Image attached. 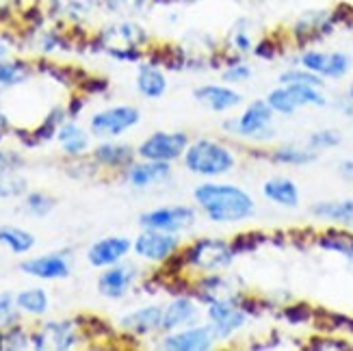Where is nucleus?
<instances>
[{
    "mask_svg": "<svg viewBox=\"0 0 353 351\" xmlns=\"http://www.w3.org/2000/svg\"><path fill=\"white\" fill-rule=\"evenodd\" d=\"M24 165L22 157L15 154V152H9V150H0V174H11L15 170H20Z\"/></svg>",
    "mask_w": 353,
    "mask_h": 351,
    "instance_id": "09e8293b",
    "label": "nucleus"
},
{
    "mask_svg": "<svg viewBox=\"0 0 353 351\" xmlns=\"http://www.w3.org/2000/svg\"><path fill=\"white\" fill-rule=\"evenodd\" d=\"M137 159V150L126 143H100L94 150V161L106 170H126Z\"/></svg>",
    "mask_w": 353,
    "mask_h": 351,
    "instance_id": "a878e982",
    "label": "nucleus"
},
{
    "mask_svg": "<svg viewBox=\"0 0 353 351\" xmlns=\"http://www.w3.org/2000/svg\"><path fill=\"white\" fill-rule=\"evenodd\" d=\"M197 221V212L189 204H176V206H159L152 208L139 217V225L148 228V230H161V232H172L182 234L191 230Z\"/></svg>",
    "mask_w": 353,
    "mask_h": 351,
    "instance_id": "9d476101",
    "label": "nucleus"
},
{
    "mask_svg": "<svg viewBox=\"0 0 353 351\" xmlns=\"http://www.w3.org/2000/svg\"><path fill=\"white\" fill-rule=\"evenodd\" d=\"M191 139L187 132L182 130H159L152 132L150 137L139 143L137 148V157L145 161H163V163H174L182 159L184 150L189 148Z\"/></svg>",
    "mask_w": 353,
    "mask_h": 351,
    "instance_id": "6e6552de",
    "label": "nucleus"
},
{
    "mask_svg": "<svg viewBox=\"0 0 353 351\" xmlns=\"http://www.w3.org/2000/svg\"><path fill=\"white\" fill-rule=\"evenodd\" d=\"M79 328H81V323H74V321H46L39 330L30 334V347L37 351H41V349H57V351L74 349L81 343Z\"/></svg>",
    "mask_w": 353,
    "mask_h": 351,
    "instance_id": "f8f14e48",
    "label": "nucleus"
},
{
    "mask_svg": "<svg viewBox=\"0 0 353 351\" xmlns=\"http://www.w3.org/2000/svg\"><path fill=\"white\" fill-rule=\"evenodd\" d=\"M193 202L212 223H243L256 215L254 197L232 182H199L193 189Z\"/></svg>",
    "mask_w": 353,
    "mask_h": 351,
    "instance_id": "f257e3e1",
    "label": "nucleus"
},
{
    "mask_svg": "<svg viewBox=\"0 0 353 351\" xmlns=\"http://www.w3.org/2000/svg\"><path fill=\"white\" fill-rule=\"evenodd\" d=\"M278 83L280 85H314V87H325V81L321 76L312 74L310 70H305L301 66H290L286 70L280 72L278 76Z\"/></svg>",
    "mask_w": 353,
    "mask_h": 351,
    "instance_id": "e433bc0d",
    "label": "nucleus"
},
{
    "mask_svg": "<svg viewBox=\"0 0 353 351\" xmlns=\"http://www.w3.org/2000/svg\"><path fill=\"white\" fill-rule=\"evenodd\" d=\"M310 215L330 225L353 228V197H345V200H319L310 206Z\"/></svg>",
    "mask_w": 353,
    "mask_h": 351,
    "instance_id": "4be33fe9",
    "label": "nucleus"
},
{
    "mask_svg": "<svg viewBox=\"0 0 353 351\" xmlns=\"http://www.w3.org/2000/svg\"><path fill=\"white\" fill-rule=\"evenodd\" d=\"M9 57V46L7 43H3V41H0V61H3V59H7Z\"/></svg>",
    "mask_w": 353,
    "mask_h": 351,
    "instance_id": "864d4df0",
    "label": "nucleus"
},
{
    "mask_svg": "<svg viewBox=\"0 0 353 351\" xmlns=\"http://www.w3.org/2000/svg\"><path fill=\"white\" fill-rule=\"evenodd\" d=\"M265 100L269 102V106L273 109L275 115L293 117V115L299 111V109H297V104H295V100H293V96H290L288 87H286V85H280V83H278V87H273V89L269 91Z\"/></svg>",
    "mask_w": 353,
    "mask_h": 351,
    "instance_id": "72a5a7b5",
    "label": "nucleus"
},
{
    "mask_svg": "<svg viewBox=\"0 0 353 351\" xmlns=\"http://www.w3.org/2000/svg\"><path fill=\"white\" fill-rule=\"evenodd\" d=\"M189 293L202 303V306H208L212 301L234 299L245 291H241L232 280L223 276V271H214V273H202L197 280H193Z\"/></svg>",
    "mask_w": 353,
    "mask_h": 351,
    "instance_id": "4468645a",
    "label": "nucleus"
},
{
    "mask_svg": "<svg viewBox=\"0 0 353 351\" xmlns=\"http://www.w3.org/2000/svg\"><path fill=\"white\" fill-rule=\"evenodd\" d=\"M297 66L310 70L323 81H343L353 70L351 54L343 50H319V48H301Z\"/></svg>",
    "mask_w": 353,
    "mask_h": 351,
    "instance_id": "0eeeda50",
    "label": "nucleus"
},
{
    "mask_svg": "<svg viewBox=\"0 0 353 351\" xmlns=\"http://www.w3.org/2000/svg\"><path fill=\"white\" fill-rule=\"evenodd\" d=\"M28 76H30L28 63H24V61L3 59L0 61V94L11 87H18L22 83H26Z\"/></svg>",
    "mask_w": 353,
    "mask_h": 351,
    "instance_id": "2f4dec72",
    "label": "nucleus"
},
{
    "mask_svg": "<svg viewBox=\"0 0 353 351\" xmlns=\"http://www.w3.org/2000/svg\"><path fill=\"white\" fill-rule=\"evenodd\" d=\"M334 109L345 117H353V81L347 85L343 94L334 100Z\"/></svg>",
    "mask_w": 353,
    "mask_h": 351,
    "instance_id": "de8ad7c7",
    "label": "nucleus"
},
{
    "mask_svg": "<svg viewBox=\"0 0 353 351\" xmlns=\"http://www.w3.org/2000/svg\"><path fill=\"white\" fill-rule=\"evenodd\" d=\"M132 252V241L126 237H106L87 250V263L96 269H106L121 263Z\"/></svg>",
    "mask_w": 353,
    "mask_h": 351,
    "instance_id": "f3484780",
    "label": "nucleus"
},
{
    "mask_svg": "<svg viewBox=\"0 0 353 351\" xmlns=\"http://www.w3.org/2000/svg\"><path fill=\"white\" fill-rule=\"evenodd\" d=\"M199 312H202L199 301L191 293H180L163 308L161 332L167 334V332H176L180 328L193 325L199 321Z\"/></svg>",
    "mask_w": 353,
    "mask_h": 351,
    "instance_id": "2eb2a0df",
    "label": "nucleus"
},
{
    "mask_svg": "<svg viewBox=\"0 0 353 351\" xmlns=\"http://www.w3.org/2000/svg\"><path fill=\"white\" fill-rule=\"evenodd\" d=\"M263 195L267 202L280 206V208H297L301 202V193H299L297 182L286 176H273V178L265 180Z\"/></svg>",
    "mask_w": 353,
    "mask_h": 351,
    "instance_id": "5701e85b",
    "label": "nucleus"
},
{
    "mask_svg": "<svg viewBox=\"0 0 353 351\" xmlns=\"http://www.w3.org/2000/svg\"><path fill=\"white\" fill-rule=\"evenodd\" d=\"M20 308L15 303L13 293H0V328H9L13 323H18Z\"/></svg>",
    "mask_w": 353,
    "mask_h": 351,
    "instance_id": "37998d69",
    "label": "nucleus"
},
{
    "mask_svg": "<svg viewBox=\"0 0 353 351\" xmlns=\"http://www.w3.org/2000/svg\"><path fill=\"white\" fill-rule=\"evenodd\" d=\"M217 337L210 323H193L176 332H167L161 339V349L165 351H208L217 345Z\"/></svg>",
    "mask_w": 353,
    "mask_h": 351,
    "instance_id": "ddd939ff",
    "label": "nucleus"
},
{
    "mask_svg": "<svg viewBox=\"0 0 353 351\" xmlns=\"http://www.w3.org/2000/svg\"><path fill=\"white\" fill-rule=\"evenodd\" d=\"M267 241H271V234H265V232H241L230 243H232L234 254L241 256V254H250V252L258 250L260 245H265Z\"/></svg>",
    "mask_w": 353,
    "mask_h": 351,
    "instance_id": "a19ab883",
    "label": "nucleus"
},
{
    "mask_svg": "<svg viewBox=\"0 0 353 351\" xmlns=\"http://www.w3.org/2000/svg\"><path fill=\"white\" fill-rule=\"evenodd\" d=\"M68 109H63V106H54V109L46 115V119L41 121V126L33 132V137L37 139V143L41 141H50L57 137V130L65 124V119H68Z\"/></svg>",
    "mask_w": 353,
    "mask_h": 351,
    "instance_id": "c9c22d12",
    "label": "nucleus"
},
{
    "mask_svg": "<svg viewBox=\"0 0 353 351\" xmlns=\"http://www.w3.org/2000/svg\"><path fill=\"white\" fill-rule=\"evenodd\" d=\"M11 3V0H0V11H3V9H7V5Z\"/></svg>",
    "mask_w": 353,
    "mask_h": 351,
    "instance_id": "6e6d98bb",
    "label": "nucleus"
},
{
    "mask_svg": "<svg viewBox=\"0 0 353 351\" xmlns=\"http://www.w3.org/2000/svg\"><path fill=\"white\" fill-rule=\"evenodd\" d=\"M316 310L305 301H290V303H282L278 317L282 321H286L288 325H305L314 321Z\"/></svg>",
    "mask_w": 353,
    "mask_h": 351,
    "instance_id": "473e14b6",
    "label": "nucleus"
},
{
    "mask_svg": "<svg viewBox=\"0 0 353 351\" xmlns=\"http://www.w3.org/2000/svg\"><path fill=\"white\" fill-rule=\"evenodd\" d=\"M0 245L15 256H22L35 248V237L18 225H0Z\"/></svg>",
    "mask_w": 353,
    "mask_h": 351,
    "instance_id": "c85d7f7f",
    "label": "nucleus"
},
{
    "mask_svg": "<svg viewBox=\"0 0 353 351\" xmlns=\"http://www.w3.org/2000/svg\"><path fill=\"white\" fill-rule=\"evenodd\" d=\"M339 176L347 182H353V159H345L339 163Z\"/></svg>",
    "mask_w": 353,
    "mask_h": 351,
    "instance_id": "3c124183",
    "label": "nucleus"
},
{
    "mask_svg": "<svg viewBox=\"0 0 353 351\" xmlns=\"http://www.w3.org/2000/svg\"><path fill=\"white\" fill-rule=\"evenodd\" d=\"M280 52H282V46H280L278 39H275V37H263V39L256 41L252 54L256 59H263V61H273V59H278Z\"/></svg>",
    "mask_w": 353,
    "mask_h": 351,
    "instance_id": "c03bdc74",
    "label": "nucleus"
},
{
    "mask_svg": "<svg viewBox=\"0 0 353 351\" xmlns=\"http://www.w3.org/2000/svg\"><path fill=\"white\" fill-rule=\"evenodd\" d=\"M54 200L50 195H46L41 191H33V193H28L24 197V208L30 212V215H35V217H46V215H50L52 208H54Z\"/></svg>",
    "mask_w": 353,
    "mask_h": 351,
    "instance_id": "79ce46f5",
    "label": "nucleus"
},
{
    "mask_svg": "<svg viewBox=\"0 0 353 351\" xmlns=\"http://www.w3.org/2000/svg\"><path fill=\"white\" fill-rule=\"evenodd\" d=\"M20 271L26 276H33L39 280H65L70 278V261L68 254L63 252H52V254H43L28 258L20 265Z\"/></svg>",
    "mask_w": 353,
    "mask_h": 351,
    "instance_id": "6ab92c4d",
    "label": "nucleus"
},
{
    "mask_svg": "<svg viewBox=\"0 0 353 351\" xmlns=\"http://www.w3.org/2000/svg\"><path fill=\"white\" fill-rule=\"evenodd\" d=\"M9 119H7V115H3V113H0V141H3L5 139V134L9 132Z\"/></svg>",
    "mask_w": 353,
    "mask_h": 351,
    "instance_id": "603ef678",
    "label": "nucleus"
},
{
    "mask_svg": "<svg viewBox=\"0 0 353 351\" xmlns=\"http://www.w3.org/2000/svg\"><path fill=\"white\" fill-rule=\"evenodd\" d=\"M275 113L265 98L254 100L243 109L239 117H230L223 121V130L239 139H250L256 143H269L275 137L273 128Z\"/></svg>",
    "mask_w": 353,
    "mask_h": 351,
    "instance_id": "20e7f679",
    "label": "nucleus"
},
{
    "mask_svg": "<svg viewBox=\"0 0 353 351\" xmlns=\"http://www.w3.org/2000/svg\"><path fill=\"white\" fill-rule=\"evenodd\" d=\"M314 245L323 252L339 254L347 261H353V230L351 228L332 225L314 237Z\"/></svg>",
    "mask_w": 353,
    "mask_h": 351,
    "instance_id": "393cba45",
    "label": "nucleus"
},
{
    "mask_svg": "<svg viewBox=\"0 0 353 351\" xmlns=\"http://www.w3.org/2000/svg\"><path fill=\"white\" fill-rule=\"evenodd\" d=\"M15 303H18L20 312L30 317H41L50 308V297L43 288H26L15 295Z\"/></svg>",
    "mask_w": 353,
    "mask_h": 351,
    "instance_id": "c756f323",
    "label": "nucleus"
},
{
    "mask_svg": "<svg viewBox=\"0 0 353 351\" xmlns=\"http://www.w3.org/2000/svg\"><path fill=\"white\" fill-rule=\"evenodd\" d=\"M343 143V134L336 130V128H321V130H314L308 139H305V146L310 150H314L316 154L321 152H327V150H336Z\"/></svg>",
    "mask_w": 353,
    "mask_h": 351,
    "instance_id": "4c0bfd02",
    "label": "nucleus"
},
{
    "mask_svg": "<svg viewBox=\"0 0 353 351\" xmlns=\"http://www.w3.org/2000/svg\"><path fill=\"white\" fill-rule=\"evenodd\" d=\"M124 178L130 187L134 189H150L163 185L172 178V163H163V161H145L141 163H132L124 170Z\"/></svg>",
    "mask_w": 353,
    "mask_h": 351,
    "instance_id": "aec40b11",
    "label": "nucleus"
},
{
    "mask_svg": "<svg viewBox=\"0 0 353 351\" xmlns=\"http://www.w3.org/2000/svg\"><path fill=\"white\" fill-rule=\"evenodd\" d=\"M141 121V111L130 104H119L113 109L100 111L91 117L89 130L96 137H119L126 130L134 128Z\"/></svg>",
    "mask_w": 353,
    "mask_h": 351,
    "instance_id": "9b49d317",
    "label": "nucleus"
},
{
    "mask_svg": "<svg viewBox=\"0 0 353 351\" xmlns=\"http://www.w3.org/2000/svg\"><path fill=\"white\" fill-rule=\"evenodd\" d=\"M137 276H139V269L134 265H113L106 267L100 278H98V293L106 299H121L126 297L128 291L132 288Z\"/></svg>",
    "mask_w": 353,
    "mask_h": 351,
    "instance_id": "dca6fc26",
    "label": "nucleus"
},
{
    "mask_svg": "<svg viewBox=\"0 0 353 351\" xmlns=\"http://www.w3.org/2000/svg\"><path fill=\"white\" fill-rule=\"evenodd\" d=\"M248 321H250V314L245 312L239 303L232 312H228L223 319H219V321L210 323V328L214 332V337H217V341H230L236 332H241L245 325H248Z\"/></svg>",
    "mask_w": 353,
    "mask_h": 351,
    "instance_id": "7c9ffc66",
    "label": "nucleus"
},
{
    "mask_svg": "<svg viewBox=\"0 0 353 351\" xmlns=\"http://www.w3.org/2000/svg\"><path fill=\"white\" fill-rule=\"evenodd\" d=\"M26 191V180L11 174H0V197H15Z\"/></svg>",
    "mask_w": 353,
    "mask_h": 351,
    "instance_id": "a18cd8bd",
    "label": "nucleus"
},
{
    "mask_svg": "<svg viewBox=\"0 0 353 351\" xmlns=\"http://www.w3.org/2000/svg\"><path fill=\"white\" fill-rule=\"evenodd\" d=\"M57 139L61 143V150L68 157H83L89 148V134L79 124H74V121H65L57 130Z\"/></svg>",
    "mask_w": 353,
    "mask_h": 351,
    "instance_id": "cd10ccee",
    "label": "nucleus"
},
{
    "mask_svg": "<svg viewBox=\"0 0 353 351\" xmlns=\"http://www.w3.org/2000/svg\"><path fill=\"white\" fill-rule=\"evenodd\" d=\"M265 159L275 165H284V167H305V165H312L319 159V154L308 146L286 143V146H278L269 150Z\"/></svg>",
    "mask_w": 353,
    "mask_h": 351,
    "instance_id": "bb28decb",
    "label": "nucleus"
},
{
    "mask_svg": "<svg viewBox=\"0 0 353 351\" xmlns=\"http://www.w3.org/2000/svg\"><path fill=\"white\" fill-rule=\"evenodd\" d=\"M345 332H349L351 337H353V317H349L347 319V325H345Z\"/></svg>",
    "mask_w": 353,
    "mask_h": 351,
    "instance_id": "5fc2aeb1",
    "label": "nucleus"
},
{
    "mask_svg": "<svg viewBox=\"0 0 353 351\" xmlns=\"http://www.w3.org/2000/svg\"><path fill=\"white\" fill-rule=\"evenodd\" d=\"M254 76V68L250 63H245L243 59L232 61V63H225L221 70V81L228 85H243L250 83Z\"/></svg>",
    "mask_w": 353,
    "mask_h": 351,
    "instance_id": "ea45409f",
    "label": "nucleus"
},
{
    "mask_svg": "<svg viewBox=\"0 0 353 351\" xmlns=\"http://www.w3.org/2000/svg\"><path fill=\"white\" fill-rule=\"evenodd\" d=\"M303 347L312 351H349L353 349V343H349L343 337H336L332 332H323V334H319V337H312Z\"/></svg>",
    "mask_w": 353,
    "mask_h": 351,
    "instance_id": "58836bf2",
    "label": "nucleus"
},
{
    "mask_svg": "<svg viewBox=\"0 0 353 351\" xmlns=\"http://www.w3.org/2000/svg\"><path fill=\"white\" fill-rule=\"evenodd\" d=\"M193 98L197 102L206 104L212 113H228V111H234L236 106L243 102V94L236 91L232 85L221 83V85H214V83H206V85H199L193 89Z\"/></svg>",
    "mask_w": 353,
    "mask_h": 351,
    "instance_id": "a211bd4d",
    "label": "nucleus"
},
{
    "mask_svg": "<svg viewBox=\"0 0 353 351\" xmlns=\"http://www.w3.org/2000/svg\"><path fill=\"white\" fill-rule=\"evenodd\" d=\"M182 263L189 271L195 273H214V271H225L234 263V250L232 243L219 239V237H199L193 239L180 250Z\"/></svg>",
    "mask_w": 353,
    "mask_h": 351,
    "instance_id": "7ed1b4c3",
    "label": "nucleus"
},
{
    "mask_svg": "<svg viewBox=\"0 0 353 351\" xmlns=\"http://www.w3.org/2000/svg\"><path fill=\"white\" fill-rule=\"evenodd\" d=\"M167 74L163 72V68L154 61H148V63H141L139 70H137V91L148 98V100H161L167 94Z\"/></svg>",
    "mask_w": 353,
    "mask_h": 351,
    "instance_id": "b1692460",
    "label": "nucleus"
},
{
    "mask_svg": "<svg viewBox=\"0 0 353 351\" xmlns=\"http://www.w3.org/2000/svg\"><path fill=\"white\" fill-rule=\"evenodd\" d=\"M345 22L343 9H308L303 11L299 18L290 24V39L297 43L299 48H310L312 43L323 41L330 37L336 26Z\"/></svg>",
    "mask_w": 353,
    "mask_h": 351,
    "instance_id": "423d86ee",
    "label": "nucleus"
},
{
    "mask_svg": "<svg viewBox=\"0 0 353 351\" xmlns=\"http://www.w3.org/2000/svg\"><path fill=\"white\" fill-rule=\"evenodd\" d=\"M52 5L59 11L72 15V18H79V15L87 13L91 7H94V0H52Z\"/></svg>",
    "mask_w": 353,
    "mask_h": 351,
    "instance_id": "49530a36",
    "label": "nucleus"
},
{
    "mask_svg": "<svg viewBox=\"0 0 353 351\" xmlns=\"http://www.w3.org/2000/svg\"><path fill=\"white\" fill-rule=\"evenodd\" d=\"M148 43H150V35L134 22L111 24L98 35L100 48L106 54H111L113 59L124 61V63L139 61L143 57V52H145Z\"/></svg>",
    "mask_w": 353,
    "mask_h": 351,
    "instance_id": "39448f33",
    "label": "nucleus"
},
{
    "mask_svg": "<svg viewBox=\"0 0 353 351\" xmlns=\"http://www.w3.org/2000/svg\"><path fill=\"white\" fill-rule=\"evenodd\" d=\"M163 325V306H141L137 310H130L119 319V328L128 332L130 337H150V334L161 332Z\"/></svg>",
    "mask_w": 353,
    "mask_h": 351,
    "instance_id": "412c9836",
    "label": "nucleus"
},
{
    "mask_svg": "<svg viewBox=\"0 0 353 351\" xmlns=\"http://www.w3.org/2000/svg\"><path fill=\"white\" fill-rule=\"evenodd\" d=\"M104 5L111 11H139L145 0H104Z\"/></svg>",
    "mask_w": 353,
    "mask_h": 351,
    "instance_id": "8fccbe9b",
    "label": "nucleus"
},
{
    "mask_svg": "<svg viewBox=\"0 0 353 351\" xmlns=\"http://www.w3.org/2000/svg\"><path fill=\"white\" fill-rule=\"evenodd\" d=\"M28 347H30V334L20 323L0 328V351H24Z\"/></svg>",
    "mask_w": 353,
    "mask_h": 351,
    "instance_id": "f704fd0d",
    "label": "nucleus"
},
{
    "mask_svg": "<svg viewBox=\"0 0 353 351\" xmlns=\"http://www.w3.org/2000/svg\"><path fill=\"white\" fill-rule=\"evenodd\" d=\"M182 250V239L180 234L172 232H161V230H143L139 237H134L132 241V252L141 258V261L154 263V265H165L167 261Z\"/></svg>",
    "mask_w": 353,
    "mask_h": 351,
    "instance_id": "1a4fd4ad",
    "label": "nucleus"
},
{
    "mask_svg": "<svg viewBox=\"0 0 353 351\" xmlns=\"http://www.w3.org/2000/svg\"><path fill=\"white\" fill-rule=\"evenodd\" d=\"M184 170L199 178H221L236 167V154L217 139H195L182 154Z\"/></svg>",
    "mask_w": 353,
    "mask_h": 351,
    "instance_id": "f03ea898",
    "label": "nucleus"
}]
</instances>
